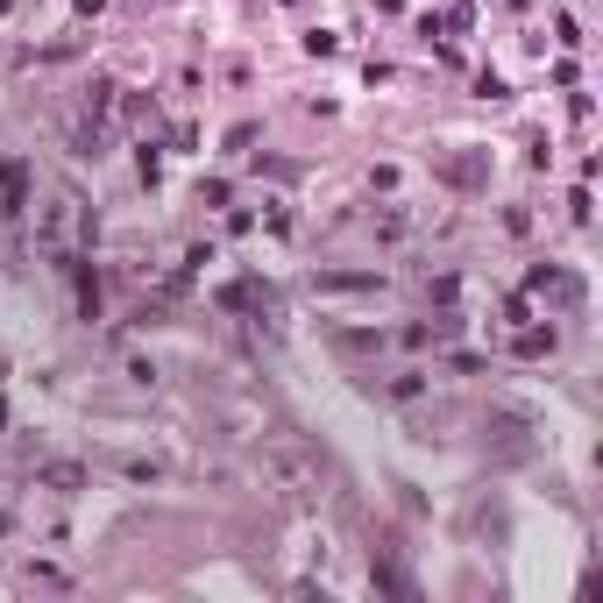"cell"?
Wrapping results in <instances>:
<instances>
[{"label":"cell","instance_id":"1","mask_svg":"<svg viewBox=\"0 0 603 603\" xmlns=\"http://www.w3.org/2000/svg\"><path fill=\"white\" fill-rule=\"evenodd\" d=\"M86 242H93V206H86V192H79V185H50L43 206H36V249H43L57 270H71V263L86 256Z\"/></svg>","mask_w":603,"mask_h":603},{"label":"cell","instance_id":"2","mask_svg":"<svg viewBox=\"0 0 603 603\" xmlns=\"http://www.w3.org/2000/svg\"><path fill=\"white\" fill-rule=\"evenodd\" d=\"M256 469H263V483H270L284 504H320L327 483H334L327 455H320V447H306V440H270Z\"/></svg>","mask_w":603,"mask_h":603},{"label":"cell","instance_id":"3","mask_svg":"<svg viewBox=\"0 0 603 603\" xmlns=\"http://www.w3.org/2000/svg\"><path fill=\"white\" fill-rule=\"evenodd\" d=\"M433 178L455 185V192H483L490 185V157L483 149H447V157H433Z\"/></svg>","mask_w":603,"mask_h":603},{"label":"cell","instance_id":"4","mask_svg":"<svg viewBox=\"0 0 603 603\" xmlns=\"http://www.w3.org/2000/svg\"><path fill=\"white\" fill-rule=\"evenodd\" d=\"M525 284H533V291L547 298V306H554V313H575V306H582V284H575L568 270H554V263H540V270H533V277H525Z\"/></svg>","mask_w":603,"mask_h":603},{"label":"cell","instance_id":"5","mask_svg":"<svg viewBox=\"0 0 603 603\" xmlns=\"http://www.w3.org/2000/svg\"><path fill=\"white\" fill-rule=\"evenodd\" d=\"M554 348H561V334H554V327H533V320H518V341H511V355H518V362H547Z\"/></svg>","mask_w":603,"mask_h":603},{"label":"cell","instance_id":"6","mask_svg":"<svg viewBox=\"0 0 603 603\" xmlns=\"http://www.w3.org/2000/svg\"><path fill=\"white\" fill-rule=\"evenodd\" d=\"M29 206V164H0V213H22Z\"/></svg>","mask_w":603,"mask_h":603},{"label":"cell","instance_id":"7","mask_svg":"<svg viewBox=\"0 0 603 603\" xmlns=\"http://www.w3.org/2000/svg\"><path fill=\"white\" fill-rule=\"evenodd\" d=\"M376 270H320V291H376Z\"/></svg>","mask_w":603,"mask_h":603},{"label":"cell","instance_id":"8","mask_svg":"<svg viewBox=\"0 0 603 603\" xmlns=\"http://www.w3.org/2000/svg\"><path fill=\"white\" fill-rule=\"evenodd\" d=\"M121 476L128 483H157V476H171V462L164 455H121Z\"/></svg>","mask_w":603,"mask_h":603},{"label":"cell","instance_id":"9","mask_svg":"<svg viewBox=\"0 0 603 603\" xmlns=\"http://www.w3.org/2000/svg\"><path fill=\"white\" fill-rule=\"evenodd\" d=\"M36 483H50V490H79L86 476H79V469H71V462H50V469H36Z\"/></svg>","mask_w":603,"mask_h":603},{"label":"cell","instance_id":"10","mask_svg":"<svg viewBox=\"0 0 603 603\" xmlns=\"http://www.w3.org/2000/svg\"><path fill=\"white\" fill-rule=\"evenodd\" d=\"M29 582H43V589H64V568H50V561H29Z\"/></svg>","mask_w":603,"mask_h":603}]
</instances>
